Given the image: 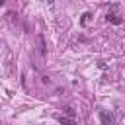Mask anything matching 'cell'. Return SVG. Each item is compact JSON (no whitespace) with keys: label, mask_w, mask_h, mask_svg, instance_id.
<instances>
[{"label":"cell","mask_w":125,"mask_h":125,"mask_svg":"<svg viewBox=\"0 0 125 125\" xmlns=\"http://www.w3.org/2000/svg\"><path fill=\"white\" fill-rule=\"evenodd\" d=\"M100 119H102V123L104 125H113V115L111 113H107V111H100Z\"/></svg>","instance_id":"obj_1"},{"label":"cell","mask_w":125,"mask_h":125,"mask_svg":"<svg viewBox=\"0 0 125 125\" xmlns=\"http://www.w3.org/2000/svg\"><path fill=\"white\" fill-rule=\"evenodd\" d=\"M107 20H111L113 23H121V18H117V14H115V6L111 8V12H107Z\"/></svg>","instance_id":"obj_2"},{"label":"cell","mask_w":125,"mask_h":125,"mask_svg":"<svg viewBox=\"0 0 125 125\" xmlns=\"http://www.w3.org/2000/svg\"><path fill=\"white\" fill-rule=\"evenodd\" d=\"M59 121H61L62 125H76V121H74V119H66V117H61Z\"/></svg>","instance_id":"obj_3"},{"label":"cell","mask_w":125,"mask_h":125,"mask_svg":"<svg viewBox=\"0 0 125 125\" xmlns=\"http://www.w3.org/2000/svg\"><path fill=\"white\" fill-rule=\"evenodd\" d=\"M88 20H90V14H84V18L80 20V23H82V25H86V23H88Z\"/></svg>","instance_id":"obj_4"},{"label":"cell","mask_w":125,"mask_h":125,"mask_svg":"<svg viewBox=\"0 0 125 125\" xmlns=\"http://www.w3.org/2000/svg\"><path fill=\"white\" fill-rule=\"evenodd\" d=\"M64 113H66L68 117H74V111H72V107H64Z\"/></svg>","instance_id":"obj_5"}]
</instances>
